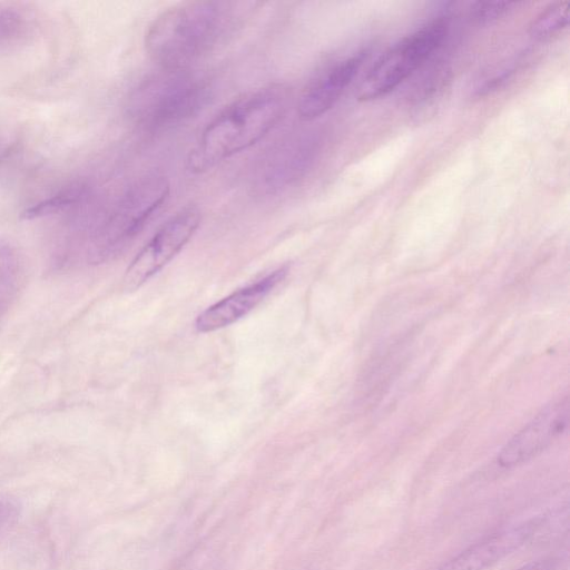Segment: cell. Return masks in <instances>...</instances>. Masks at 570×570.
Listing matches in <instances>:
<instances>
[{"label":"cell","mask_w":570,"mask_h":570,"mask_svg":"<svg viewBox=\"0 0 570 570\" xmlns=\"http://www.w3.org/2000/svg\"><path fill=\"white\" fill-rule=\"evenodd\" d=\"M254 4L214 0L175 4L149 24L146 51L163 69L190 68L224 42Z\"/></svg>","instance_id":"1"},{"label":"cell","mask_w":570,"mask_h":570,"mask_svg":"<svg viewBox=\"0 0 570 570\" xmlns=\"http://www.w3.org/2000/svg\"><path fill=\"white\" fill-rule=\"evenodd\" d=\"M287 88L271 85L248 91L218 112L205 127L187 158L193 173H204L252 147L284 118Z\"/></svg>","instance_id":"2"},{"label":"cell","mask_w":570,"mask_h":570,"mask_svg":"<svg viewBox=\"0 0 570 570\" xmlns=\"http://www.w3.org/2000/svg\"><path fill=\"white\" fill-rule=\"evenodd\" d=\"M212 94L208 79L190 68L163 69L135 89L129 99L131 119L146 131H158L195 116Z\"/></svg>","instance_id":"3"},{"label":"cell","mask_w":570,"mask_h":570,"mask_svg":"<svg viewBox=\"0 0 570 570\" xmlns=\"http://www.w3.org/2000/svg\"><path fill=\"white\" fill-rule=\"evenodd\" d=\"M169 195L167 179L146 175L121 195L88 245L90 263H101L120 252L163 207Z\"/></svg>","instance_id":"4"},{"label":"cell","mask_w":570,"mask_h":570,"mask_svg":"<svg viewBox=\"0 0 570 570\" xmlns=\"http://www.w3.org/2000/svg\"><path fill=\"white\" fill-rule=\"evenodd\" d=\"M448 26V17L440 16L395 42L367 71L357 98L368 101L393 91L441 46Z\"/></svg>","instance_id":"5"},{"label":"cell","mask_w":570,"mask_h":570,"mask_svg":"<svg viewBox=\"0 0 570 570\" xmlns=\"http://www.w3.org/2000/svg\"><path fill=\"white\" fill-rule=\"evenodd\" d=\"M200 224L198 208L188 206L171 216L146 243L128 266L122 289L134 292L169 263Z\"/></svg>","instance_id":"6"},{"label":"cell","mask_w":570,"mask_h":570,"mask_svg":"<svg viewBox=\"0 0 570 570\" xmlns=\"http://www.w3.org/2000/svg\"><path fill=\"white\" fill-rule=\"evenodd\" d=\"M318 151L320 139L314 135H292L279 141L259 164L258 188L276 193L292 185L311 168Z\"/></svg>","instance_id":"7"},{"label":"cell","mask_w":570,"mask_h":570,"mask_svg":"<svg viewBox=\"0 0 570 570\" xmlns=\"http://www.w3.org/2000/svg\"><path fill=\"white\" fill-rule=\"evenodd\" d=\"M569 422V397L564 396L542 409L502 448L498 463L503 468L519 465L538 455L558 439Z\"/></svg>","instance_id":"8"},{"label":"cell","mask_w":570,"mask_h":570,"mask_svg":"<svg viewBox=\"0 0 570 570\" xmlns=\"http://www.w3.org/2000/svg\"><path fill=\"white\" fill-rule=\"evenodd\" d=\"M365 58L366 51L358 50L318 71L301 94L297 104L299 118L309 121L327 112L353 81Z\"/></svg>","instance_id":"9"},{"label":"cell","mask_w":570,"mask_h":570,"mask_svg":"<svg viewBox=\"0 0 570 570\" xmlns=\"http://www.w3.org/2000/svg\"><path fill=\"white\" fill-rule=\"evenodd\" d=\"M540 525L539 519L505 527L471 544L438 570H484L521 548Z\"/></svg>","instance_id":"10"},{"label":"cell","mask_w":570,"mask_h":570,"mask_svg":"<svg viewBox=\"0 0 570 570\" xmlns=\"http://www.w3.org/2000/svg\"><path fill=\"white\" fill-rule=\"evenodd\" d=\"M286 274L287 267H281L209 306L197 316L196 330L200 333H208L235 323L254 309L283 281Z\"/></svg>","instance_id":"11"},{"label":"cell","mask_w":570,"mask_h":570,"mask_svg":"<svg viewBox=\"0 0 570 570\" xmlns=\"http://www.w3.org/2000/svg\"><path fill=\"white\" fill-rule=\"evenodd\" d=\"M22 279V265L17 252L0 244V323L14 304Z\"/></svg>","instance_id":"12"},{"label":"cell","mask_w":570,"mask_h":570,"mask_svg":"<svg viewBox=\"0 0 570 570\" xmlns=\"http://www.w3.org/2000/svg\"><path fill=\"white\" fill-rule=\"evenodd\" d=\"M569 19V3L556 2L546 8L531 23L530 33L535 39H544L564 29Z\"/></svg>","instance_id":"13"},{"label":"cell","mask_w":570,"mask_h":570,"mask_svg":"<svg viewBox=\"0 0 570 570\" xmlns=\"http://www.w3.org/2000/svg\"><path fill=\"white\" fill-rule=\"evenodd\" d=\"M81 195L82 190L80 188L65 189L27 208L22 213V218L35 219L57 214L70 207L72 204L77 203L80 199Z\"/></svg>","instance_id":"14"},{"label":"cell","mask_w":570,"mask_h":570,"mask_svg":"<svg viewBox=\"0 0 570 570\" xmlns=\"http://www.w3.org/2000/svg\"><path fill=\"white\" fill-rule=\"evenodd\" d=\"M449 81L446 69H436L423 81L414 96V108L421 112L430 108L442 95Z\"/></svg>","instance_id":"15"},{"label":"cell","mask_w":570,"mask_h":570,"mask_svg":"<svg viewBox=\"0 0 570 570\" xmlns=\"http://www.w3.org/2000/svg\"><path fill=\"white\" fill-rule=\"evenodd\" d=\"M21 512L20 502L16 497L0 493V543L14 528Z\"/></svg>","instance_id":"16"},{"label":"cell","mask_w":570,"mask_h":570,"mask_svg":"<svg viewBox=\"0 0 570 570\" xmlns=\"http://www.w3.org/2000/svg\"><path fill=\"white\" fill-rule=\"evenodd\" d=\"M517 1L476 2L472 7V16L480 23H489L505 16L517 7Z\"/></svg>","instance_id":"17"},{"label":"cell","mask_w":570,"mask_h":570,"mask_svg":"<svg viewBox=\"0 0 570 570\" xmlns=\"http://www.w3.org/2000/svg\"><path fill=\"white\" fill-rule=\"evenodd\" d=\"M514 70V66H505L497 72L492 73L490 78L484 79L476 86L475 95L484 96L499 89L511 78Z\"/></svg>","instance_id":"18"},{"label":"cell","mask_w":570,"mask_h":570,"mask_svg":"<svg viewBox=\"0 0 570 570\" xmlns=\"http://www.w3.org/2000/svg\"><path fill=\"white\" fill-rule=\"evenodd\" d=\"M20 27V18L10 11H0V38L10 36Z\"/></svg>","instance_id":"19"},{"label":"cell","mask_w":570,"mask_h":570,"mask_svg":"<svg viewBox=\"0 0 570 570\" xmlns=\"http://www.w3.org/2000/svg\"><path fill=\"white\" fill-rule=\"evenodd\" d=\"M515 570H553L551 560L531 561Z\"/></svg>","instance_id":"20"}]
</instances>
